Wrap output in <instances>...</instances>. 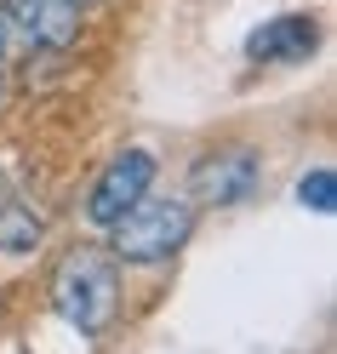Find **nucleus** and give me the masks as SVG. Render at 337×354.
I'll use <instances>...</instances> for the list:
<instances>
[{
	"mask_svg": "<svg viewBox=\"0 0 337 354\" xmlns=\"http://www.w3.org/2000/svg\"><path fill=\"white\" fill-rule=\"evenodd\" d=\"M6 17L35 40V46H69V40L80 35V12L69 6V0H12Z\"/></svg>",
	"mask_w": 337,
	"mask_h": 354,
	"instance_id": "nucleus-6",
	"label": "nucleus"
},
{
	"mask_svg": "<svg viewBox=\"0 0 337 354\" xmlns=\"http://www.w3.org/2000/svg\"><path fill=\"white\" fill-rule=\"evenodd\" d=\"M298 201H303L309 212H320V217L337 206V177H331V166H314V171L303 177V183H298Z\"/></svg>",
	"mask_w": 337,
	"mask_h": 354,
	"instance_id": "nucleus-8",
	"label": "nucleus"
},
{
	"mask_svg": "<svg viewBox=\"0 0 337 354\" xmlns=\"http://www.w3.org/2000/svg\"><path fill=\"white\" fill-rule=\"evenodd\" d=\"M52 308L75 331H86V337L109 331V320H115V308H120V274H115V263H109L103 252H92V246L69 252L57 263V274H52Z\"/></svg>",
	"mask_w": 337,
	"mask_h": 354,
	"instance_id": "nucleus-1",
	"label": "nucleus"
},
{
	"mask_svg": "<svg viewBox=\"0 0 337 354\" xmlns=\"http://www.w3.org/2000/svg\"><path fill=\"white\" fill-rule=\"evenodd\" d=\"M314 46H320V24L303 17V12H286V17L263 24L252 40H246V52H252L257 63H303Z\"/></svg>",
	"mask_w": 337,
	"mask_h": 354,
	"instance_id": "nucleus-5",
	"label": "nucleus"
},
{
	"mask_svg": "<svg viewBox=\"0 0 337 354\" xmlns=\"http://www.w3.org/2000/svg\"><path fill=\"white\" fill-rule=\"evenodd\" d=\"M35 240H40V217L24 212L17 201L0 206V246L6 252H35Z\"/></svg>",
	"mask_w": 337,
	"mask_h": 354,
	"instance_id": "nucleus-7",
	"label": "nucleus"
},
{
	"mask_svg": "<svg viewBox=\"0 0 337 354\" xmlns=\"http://www.w3.org/2000/svg\"><path fill=\"white\" fill-rule=\"evenodd\" d=\"M69 6H75V12H86V6H98V0H69Z\"/></svg>",
	"mask_w": 337,
	"mask_h": 354,
	"instance_id": "nucleus-10",
	"label": "nucleus"
},
{
	"mask_svg": "<svg viewBox=\"0 0 337 354\" xmlns=\"http://www.w3.org/2000/svg\"><path fill=\"white\" fill-rule=\"evenodd\" d=\"M6 35H12V17L0 12V57H6Z\"/></svg>",
	"mask_w": 337,
	"mask_h": 354,
	"instance_id": "nucleus-9",
	"label": "nucleus"
},
{
	"mask_svg": "<svg viewBox=\"0 0 337 354\" xmlns=\"http://www.w3.org/2000/svg\"><path fill=\"white\" fill-rule=\"evenodd\" d=\"M149 183H154V154H149V149H126V154H115V160L103 166V177L92 183L86 217H92L98 229H109L131 201H138V194H149Z\"/></svg>",
	"mask_w": 337,
	"mask_h": 354,
	"instance_id": "nucleus-4",
	"label": "nucleus"
},
{
	"mask_svg": "<svg viewBox=\"0 0 337 354\" xmlns=\"http://www.w3.org/2000/svg\"><path fill=\"white\" fill-rule=\"evenodd\" d=\"M257 189V154L252 149H212L189 171V201L200 206H240Z\"/></svg>",
	"mask_w": 337,
	"mask_h": 354,
	"instance_id": "nucleus-3",
	"label": "nucleus"
},
{
	"mask_svg": "<svg viewBox=\"0 0 337 354\" xmlns=\"http://www.w3.org/2000/svg\"><path fill=\"white\" fill-rule=\"evenodd\" d=\"M109 229H115L120 263H166L194 234V206L177 201V194H138Z\"/></svg>",
	"mask_w": 337,
	"mask_h": 354,
	"instance_id": "nucleus-2",
	"label": "nucleus"
}]
</instances>
